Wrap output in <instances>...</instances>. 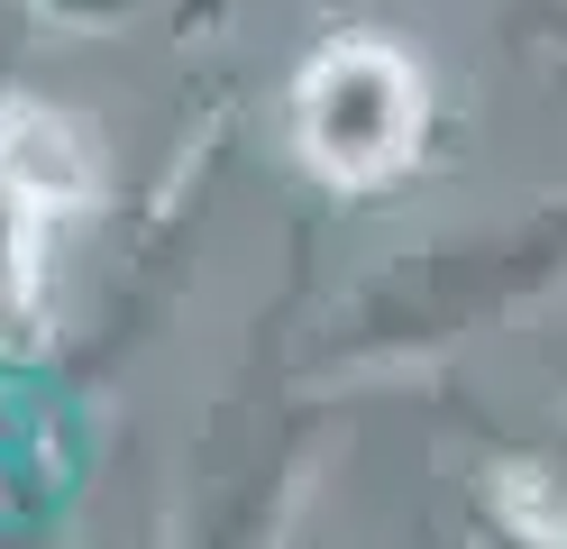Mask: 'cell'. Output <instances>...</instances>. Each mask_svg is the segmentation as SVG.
Wrapping results in <instances>:
<instances>
[{"instance_id": "2", "label": "cell", "mask_w": 567, "mask_h": 549, "mask_svg": "<svg viewBox=\"0 0 567 549\" xmlns=\"http://www.w3.org/2000/svg\"><path fill=\"white\" fill-rule=\"evenodd\" d=\"M431 73L394 37H330L293 73V146L330 193H384L421 165Z\"/></svg>"}, {"instance_id": "1", "label": "cell", "mask_w": 567, "mask_h": 549, "mask_svg": "<svg viewBox=\"0 0 567 549\" xmlns=\"http://www.w3.org/2000/svg\"><path fill=\"white\" fill-rule=\"evenodd\" d=\"M101 211V146L55 101H0V357H47L64 266Z\"/></svg>"}]
</instances>
